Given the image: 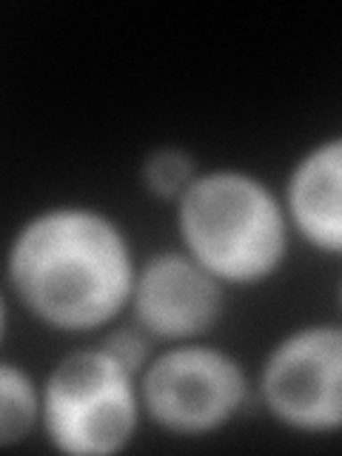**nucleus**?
Segmentation results:
<instances>
[{"label":"nucleus","instance_id":"f257e3e1","mask_svg":"<svg viewBox=\"0 0 342 456\" xmlns=\"http://www.w3.org/2000/svg\"><path fill=\"white\" fill-rule=\"evenodd\" d=\"M140 256L118 217L89 203H52L14 228L6 297L40 328L100 337L128 314Z\"/></svg>","mask_w":342,"mask_h":456},{"label":"nucleus","instance_id":"f03ea898","mask_svg":"<svg viewBox=\"0 0 342 456\" xmlns=\"http://www.w3.org/2000/svg\"><path fill=\"white\" fill-rule=\"evenodd\" d=\"M171 208L180 248L228 291L271 282L291 254L282 191L248 168H203Z\"/></svg>","mask_w":342,"mask_h":456},{"label":"nucleus","instance_id":"7ed1b4c3","mask_svg":"<svg viewBox=\"0 0 342 456\" xmlns=\"http://www.w3.org/2000/svg\"><path fill=\"white\" fill-rule=\"evenodd\" d=\"M40 385V434L63 456L123 453L146 422L140 374L100 339L66 351Z\"/></svg>","mask_w":342,"mask_h":456},{"label":"nucleus","instance_id":"20e7f679","mask_svg":"<svg viewBox=\"0 0 342 456\" xmlns=\"http://www.w3.org/2000/svg\"><path fill=\"white\" fill-rule=\"evenodd\" d=\"M146 422L177 439H203L232 425L254 399L246 362L206 339L168 342L140 374Z\"/></svg>","mask_w":342,"mask_h":456},{"label":"nucleus","instance_id":"39448f33","mask_svg":"<svg viewBox=\"0 0 342 456\" xmlns=\"http://www.w3.org/2000/svg\"><path fill=\"white\" fill-rule=\"evenodd\" d=\"M254 399L291 434H342V322L285 331L256 368Z\"/></svg>","mask_w":342,"mask_h":456},{"label":"nucleus","instance_id":"423d86ee","mask_svg":"<svg viewBox=\"0 0 342 456\" xmlns=\"http://www.w3.org/2000/svg\"><path fill=\"white\" fill-rule=\"evenodd\" d=\"M228 294L232 291L180 246L163 248L140 256L128 314L157 346L208 339L223 320Z\"/></svg>","mask_w":342,"mask_h":456},{"label":"nucleus","instance_id":"0eeeda50","mask_svg":"<svg viewBox=\"0 0 342 456\" xmlns=\"http://www.w3.org/2000/svg\"><path fill=\"white\" fill-rule=\"evenodd\" d=\"M280 191L294 237L342 260V134L322 137L299 154Z\"/></svg>","mask_w":342,"mask_h":456},{"label":"nucleus","instance_id":"6e6552de","mask_svg":"<svg viewBox=\"0 0 342 456\" xmlns=\"http://www.w3.org/2000/svg\"><path fill=\"white\" fill-rule=\"evenodd\" d=\"M43 385L12 360H0V445L14 448L40 431Z\"/></svg>","mask_w":342,"mask_h":456},{"label":"nucleus","instance_id":"1a4fd4ad","mask_svg":"<svg viewBox=\"0 0 342 456\" xmlns=\"http://www.w3.org/2000/svg\"><path fill=\"white\" fill-rule=\"evenodd\" d=\"M203 166L197 163V157L185 149L166 142V146H154L140 160L137 177L142 191H146L157 203L175 206L177 200L191 189V183L200 177Z\"/></svg>","mask_w":342,"mask_h":456},{"label":"nucleus","instance_id":"9d476101","mask_svg":"<svg viewBox=\"0 0 342 456\" xmlns=\"http://www.w3.org/2000/svg\"><path fill=\"white\" fill-rule=\"evenodd\" d=\"M337 305H339V320H342V277H339V285H337Z\"/></svg>","mask_w":342,"mask_h":456}]
</instances>
